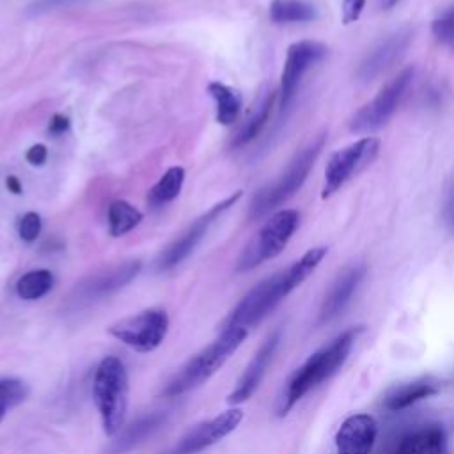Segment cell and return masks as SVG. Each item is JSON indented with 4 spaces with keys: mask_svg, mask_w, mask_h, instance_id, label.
<instances>
[{
    "mask_svg": "<svg viewBox=\"0 0 454 454\" xmlns=\"http://www.w3.org/2000/svg\"><path fill=\"white\" fill-rule=\"evenodd\" d=\"M326 255V247H316L305 252L289 268L268 277L252 287L243 300L231 310L222 328H252L264 319L291 291H294L319 266Z\"/></svg>",
    "mask_w": 454,
    "mask_h": 454,
    "instance_id": "cell-1",
    "label": "cell"
},
{
    "mask_svg": "<svg viewBox=\"0 0 454 454\" xmlns=\"http://www.w3.org/2000/svg\"><path fill=\"white\" fill-rule=\"evenodd\" d=\"M362 332L360 326L346 330L339 337H335L328 346L312 353L289 378L280 406L278 415H286L310 388L321 385L328 378H332L346 362L356 335Z\"/></svg>",
    "mask_w": 454,
    "mask_h": 454,
    "instance_id": "cell-2",
    "label": "cell"
},
{
    "mask_svg": "<svg viewBox=\"0 0 454 454\" xmlns=\"http://www.w3.org/2000/svg\"><path fill=\"white\" fill-rule=\"evenodd\" d=\"M92 397L105 434H117L124 426L129 397L128 371L121 358L110 355L99 362L94 372Z\"/></svg>",
    "mask_w": 454,
    "mask_h": 454,
    "instance_id": "cell-3",
    "label": "cell"
},
{
    "mask_svg": "<svg viewBox=\"0 0 454 454\" xmlns=\"http://www.w3.org/2000/svg\"><path fill=\"white\" fill-rule=\"evenodd\" d=\"M248 330L245 328H222V333L195 356H192L167 383L163 394L167 397L181 395L204 381H207L227 358L241 346Z\"/></svg>",
    "mask_w": 454,
    "mask_h": 454,
    "instance_id": "cell-4",
    "label": "cell"
},
{
    "mask_svg": "<svg viewBox=\"0 0 454 454\" xmlns=\"http://www.w3.org/2000/svg\"><path fill=\"white\" fill-rule=\"evenodd\" d=\"M323 144H325V137H319L310 144H307L300 153H296V156L289 161L286 170L273 183L266 184L254 195L248 209L250 220H257L268 215L270 211H273L277 206L286 202L301 188L310 168L314 167V161L317 160L323 149Z\"/></svg>",
    "mask_w": 454,
    "mask_h": 454,
    "instance_id": "cell-5",
    "label": "cell"
},
{
    "mask_svg": "<svg viewBox=\"0 0 454 454\" xmlns=\"http://www.w3.org/2000/svg\"><path fill=\"white\" fill-rule=\"evenodd\" d=\"M298 223L300 215L296 209H282L275 213L270 220H266L257 236L239 255L238 271H248L261 262L277 257L293 238Z\"/></svg>",
    "mask_w": 454,
    "mask_h": 454,
    "instance_id": "cell-6",
    "label": "cell"
},
{
    "mask_svg": "<svg viewBox=\"0 0 454 454\" xmlns=\"http://www.w3.org/2000/svg\"><path fill=\"white\" fill-rule=\"evenodd\" d=\"M168 325V314L163 309H147L112 323L108 333L138 353H149L161 346Z\"/></svg>",
    "mask_w": 454,
    "mask_h": 454,
    "instance_id": "cell-7",
    "label": "cell"
},
{
    "mask_svg": "<svg viewBox=\"0 0 454 454\" xmlns=\"http://www.w3.org/2000/svg\"><path fill=\"white\" fill-rule=\"evenodd\" d=\"M380 153V140L376 137H364L356 142L335 151L325 167V184L321 197L328 199L339 192L353 176L374 161Z\"/></svg>",
    "mask_w": 454,
    "mask_h": 454,
    "instance_id": "cell-8",
    "label": "cell"
},
{
    "mask_svg": "<svg viewBox=\"0 0 454 454\" xmlns=\"http://www.w3.org/2000/svg\"><path fill=\"white\" fill-rule=\"evenodd\" d=\"M413 80V67L403 69L392 78L369 103H365L349 121V128L355 133H371L387 124V121L397 110L406 89Z\"/></svg>",
    "mask_w": 454,
    "mask_h": 454,
    "instance_id": "cell-9",
    "label": "cell"
},
{
    "mask_svg": "<svg viewBox=\"0 0 454 454\" xmlns=\"http://www.w3.org/2000/svg\"><path fill=\"white\" fill-rule=\"evenodd\" d=\"M241 195H243V192L238 190L232 195H229L227 199L211 206L204 215H200L176 241H172L160 254V257L156 261V268L160 271H167V270H172L174 266H177L179 262H183L195 250V247L202 241V238L206 236L209 227L222 216V213H225L231 206H234L241 199Z\"/></svg>",
    "mask_w": 454,
    "mask_h": 454,
    "instance_id": "cell-10",
    "label": "cell"
},
{
    "mask_svg": "<svg viewBox=\"0 0 454 454\" xmlns=\"http://www.w3.org/2000/svg\"><path fill=\"white\" fill-rule=\"evenodd\" d=\"M328 53V48L317 41H298L287 48L286 62L280 78V106L286 108L294 98L303 76L321 62Z\"/></svg>",
    "mask_w": 454,
    "mask_h": 454,
    "instance_id": "cell-11",
    "label": "cell"
},
{
    "mask_svg": "<svg viewBox=\"0 0 454 454\" xmlns=\"http://www.w3.org/2000/svg\"><path fill=\"white\" fill-rule=\"evenodd\" d=\"M241 420H243V411L239 408L225 410L220 415H216L209 420H204V422L197 424L195 427H192L174 445L170 454H197V452L215 445L216 442H220L227 434H231L239 426Z\"/></svg>",
    "mask_w": 454,
    "mask_h": 454,
    "instance_id": "cell-12",
    "label": "cell"
},
{
    "mask_svg": "<svg viewBox=\"0 0 454 454\" xmlns=\"http://www.w3.org/2000/svg\"><path fill=\"white\" fill-rule=\"evenodd\" d=\"M140 261H128L83 280L73 293L76 303H89L129 284L140 271Z\"/></svg>",
    "mask_w": 454,
    "mask_h": 454,
    "instance_id": "cell-13",
    "label": "cell"
},
{
    "mask_svg": "<svg viewBox=\"0 0 454 454\" xmlns=\"http://www.w3.org/2000/svg\"><path fill=\"white\" fill-rule=\"evenodd\" d=\"M378 434V422L367 413L348 417L337 431V454H371Z\"/></svg>",
    "mask_w": 454,
    "mask_h": 454,
    "instance_id": "cell-14",
    "label": "cell"
},
{
    "mask_svg": "<svg viewBox=\"0 0 454 454\" xmlns=\"http://www.w3.org/2000/svg\"><path fill=\"white\" fill-rule=\"evenodd\" d=\"M280 342V332H273L257 349V353L254 355V358L250 360V364L247 365V369L243 371L241 378L238 380V385L234 387V390L229 394L227 401L231 404H241L247 399H250L254 395V392L257 390V387L261 385L268 365L273 360V355L278 348Z\"/></svg>",
    "mask_w": 454,
    "mask_h": 454,
    "instance_id": "cell-15",
    "label": "cell"
},
{
    "mask_svg": "<svg viewBox=\"0 0 454 454\" xmlns=\"http://www.w3.org/2000/svg\"><path fill=\"white\" fill-rule=\"evenodd\" d=\"M410 37H411L410 30H399L381 39L360 62L356 71L358 78L367 82L378 76L381 71H385L406 50Z\"/></svg>",
    "mask_w": 454,
    "mask_h": 454,
    "instance_id": "cell-16",
    "label": "cell"
},
{
    "mask_svg": "<svg viewBox=\"0 0 454 454\" xmlns=\"http://www.w3.org/2000/svg\"><path fill=\"white\" fill-rule=\"evenodd\" d=\"M167 420L165 411H153L147 415H142L135 422H131L128 427L121 429L117 438L110 442L106 447V454H128L133 450L138 443H142L147 436H151L154 431H158Z\"/></svg>",
    "mask_w": 454,
    "mask_h": 454,
    "instance_id": "cell-17",
    "label": "cell"
},
{
    "mask_svg": "<svg viewBox=\"0 0 454 454\" xmlns=\"http://www.w3.org/2000/svg\"><path fill=\"white\" fill-rule=\"evenodd\" d=\"M364 273L365 271L362 266H353V268L346 270L342 275H339V278L333 282V286L330 287V291L321 305L319 323H326V321L333 319L335 316H339V312L348 305L353 293L356 291L360 280L364 278Z\"/></svg>",
    "mask_w": 454,
    "mask_h": 454,
    "instance_id": "cell-18",
    "label": "cell"
},
{
    "mask_svg": "<svg viewBox=\"0 0 454 454\" xmlns=\"http://www.w3.org/2000/svg\"><path fill=\"white\" fill-rule=\"evenodd\" d=\"M392 454H445V433L431 424L404 434Z\"/></svg>",
    "mask_w": 454,
    "mask_h": 454,
    "instance_id": "cell-19",
    "label": "cell"
},
{
    "mask_svg": "<svg viewBox=\"0 0 454 454\" xmlns=\"http://www.w3.org/2000/svg\"><path fill=\"white\" fill-rule=\"evenodd\" d=\"M436 392H438V387L431 380H417V381L403 383L387 394L385 406L394 411L404 410L420 399L434 395Z\"/></svg>",
    "mask_w": 454,
    "mask_h": 454,
    "instance_id": "cell-20",
    "label": "cell"
},
{
    "mask_svg": "<svg viewBox=\"0 0 454 454\" xmlns=\"http://www.w3.org/2000/svg\"><path fill=\"white\" fill-rule=\"evenodd\" d=\"M207 92L216 103V121L223 126L232 124L238 119L243 105L241 94L222 82H211L207 85Z\"/></svg>",
    "mask_w": 454,
    "mask_h": 454,
    "instance_id": "cell-21",
    "label": "cell"
},
{
    "mask_svg": "<svg viewBox=\"0 0 454 454\" xmlns=\"http://www.w3.org/2000/svg\"><path fill=\"white\" fill-rule=\"evenodd\" d=\"M316 16V7L305 0H273L270 4V18L275 23L312 21Z\"/></svg>",
    "mask_w": 454,
    "mask_h": 454,
    "instance_id": "cell-22",
    "label": "cell"
},
{
    "mask_svg": "<svg viewBox=\"0 0 454 454\" xmlns=\"http://www.w3.org/2000/svg\"><path fill=\"white\" fill-rule=\"evenodd\" d=\"M53 284H55L53 273L46 268H39V270H32V271H27L25 275H21L16 280L14 291L21 300L32 301V300H39L46 293H50Z\"/></svg>",
    "mask_w": 454,
    "mask_h": 454,
    "instance_id": "cell-23",
    "label": "cell"
},
{
    "mask_svg": "<svg viewBox=\"0 0 454 454\" xmlns=\"http://www.w3.org/2000/svg\"><path fill=\"white\" fill-rule=\"evenodd\" d=\"M273 103H275V92H270L259 105L257 108L252 112V115L239 126V129L236 131V135L232 137V147H241V145H247L248 142H252L259 133L261 129L264 128L268 117H270V112L273 108Z\"/></svg>",
    "mask_w": 454,
    "mask_h": 454,
    "instance_id": "cell-24",
    "label": "cell"
},
{
    "mask_svg": "<svg viewBox=\"0 0 454 454\" xmlns=\"http://www.w3.org/2000/svg\"><path fill=\"white\" fill-rule=\"evenodd\" d=\"M183 181H184V170L181 167H170L160 177V181L149 190V193H147L149 204L163 206V204L174 200L183 188Z\"/></svg>",
    "mask_w": 454,
    "mask_h": 454,
    "instance_id": "cell-25",
    "label": "cell"
},
{
    "mask_svg": "<svg viewBox=\"0 0 454 454\" xmlns=\"http://www.w3.org/2000/svg\"><path fill=\"white\" fill-rule=\"evenodd\" d=\"M142 220V213L126 200H114L108 206V229L112 236H122L133 231Z\"/></svg>",
    "mask_w": 454,
    "mask_h": 454,
    "instance_id": "cell-26",
    "label": "cell"
},
{
    "mask_svg": "<svg viewBox=\"0 0 454 454\" xmlns=\"http://www.w3.org/2000/svg\"><path fill=\"white\" fill-rule=\"evenodd\" d=\"M28 395V387L18 378H0V422L7 411L18 406Z\"/></svg>",
    "mask_w": 454,
    "mask_h": 454,
    "instance_id": "cell-27",
    "label": "cell"
},
{
    "mask_svg": "<svg viewBox=\"0 0 454 454\" xmlns=\"http://www.w3.org/2000/svg\"><path fill=\"white\" fill-rule=\"evenodd\" d=\"M41 216L34 211H28L25 213L21 218H20V223H18V234L23 241L27 243H32L37 239L39 232H41Z\"/></svg>",
    "mask_w": 454,
    "mask_h": 454,
    "instance_id": "cell-28",
    "label": "cell"
},
{
    "mask_svg": "<svg viewBox=\"0 0 454 454\" xmlns=\"http://www.w3.org/2000/svg\"><path fill=\"white\" fill-rule=\"evenodd\" d=\"M433 34L440 41L454 46V7L433 21Z\"/></svg>",
    "mask_w": 454,
    "mask_h": 454,
    "instance_id": "cell-29",
    "label": "cell"
},
{
    "mask_svg": "<svg viewBox=\"0 0 454 454\" xmlns=\"http://www.w3.org/2000/svg\"><path fill=\"white\" fill-rule=\"evenodd\" d=\"M365 0H342V21L346 25L356 21L364 11Z\"/></svg>",
    "mask_w": 454,
    "mask_h": 454,
    "instance_id": "cell-30",
    "label": "cell"
},
{
    "mask_svg": "<svg viewBox=\"0 0 454 454\" xmlns=\"http://www.w3.org/2000/svg\"><path fill=\"white\" fill-rule=\"evenodd\" d=\"M80 0H35L32 5H30V12L34 14H39V12H46V11H51V9H59V7H67V5H73Z\"/></svg>",
    "mask_w": 454,
    "mask_h": 454,
    "instance_id": "cell-31",
    "label": "cell"
},
{
    "mask_svg": "<svg viewBox=\"0 0 454 454\" xmlns=\"http://www.w3.org/2000/svg\"><path fill=\"white\" fill-rule=\"evenodd\" d=\"M25 158H27V161L32 163V165H43V163L46 161V158H48V149H46V145H43V144H35V145H32V147L27 151Z\"/></svg>",
    "mask_w": 454,
    "mask_h": 454,
    "instance_id": "cell-32",
    "label": "cell"
},
{
    "mask_svg": "<svg viewBox=\"0 0 454 454\" xmlns=\"http://www.w3.org/2000/svg\"><path fill=\"white\" fill-rule=\"evenodd\" d=\"M67 128H69V119H67L66 115H62V114H55V115L51 117V121H50V126H48L50 133H53V135H60V133H64Z\"/></svg>",
    "mask_w": 454,
    "mask_h": 454,
    "instance_id": "cell-33",
    "label": "cell"
},
{
    "mask_svg": "<svg viewBox=\"0 0 454 454\" xmlns=\"http://www.w3.org/2000/svg\"><path fill=\"white\" fill-rule=\"evenodd\" d=\"M5 186H7V190H9V192H12L14 195L21 193V183H20V179H18L16 176H7V179H5Z\"/></svg>",
    "mask_w": 454,
    "mask_h": 454,
    "instance_id": "cell-34",
    "label": "cell"
},
{
    "mask_svg": "<svg viewBox=\"0 0 454 454\" xmlns=\"http://www.w3.org/2000/svg\"><path fill=\"white\" fill-rule=\"evenodd\" d=\"M399 0H381V5L385 7V9H390L392 5H395Z\"/></svg>",
    "mask_w": 454,
    "mask_h": 454,
    "instance_id": "cell-35",
    "label": "cell"
},
{
    "mask_svg": "<svg viewBox=\"0 0 454 454\" xmlns=\"http://www.w3.org/2000/svg\"><path fill=\"white\" fill-rule=\"evenodd\" d=\"M452 222H454V206H452Z\"/></svg>",
    "mask_w": 454,
    "mask_h": 454,
    "instance_id": "cell-36",
    "label": "cell"
}]
</instances>
